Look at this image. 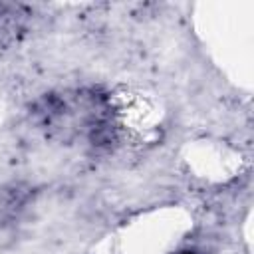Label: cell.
I'll list each match as a JSON object with an SVG mask.
<instances>
[{"mask_svg": "<svg viewBox=\"0 0 254 254\" xmlns=\"http://www.w3.org/2000/svg\"><path fill=\"white\" fill-rule=\"evenodd\" d=\"M105 99L95 93H62L40 101L36 115L50 133L69 141L87 139L99 143L109 129V113Z\"/></svg>", "mask_w": 254, "mask_h": 254, "instance_id": "obj_1", "label": "cell"}, {"mask_svg": "<svg viewBox=\"0 0 254 254\" xmlns=\"http://www.w3.org/2000/svg\"><path fill=\"white\" fill-rule=\"evenodd\" d=\"M185 254H192V252H185Z\"/></svg>", "mask_w": 254, "mask_h": 254, "instance_id": "obj_2", "label": "cell"}]
</instances>
